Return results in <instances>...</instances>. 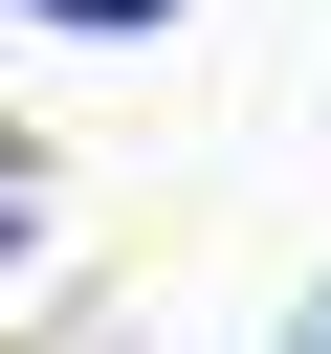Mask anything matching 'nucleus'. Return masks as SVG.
<instances>
[{
	"label": "nucleus",
	"mask_w": 331,
	"mask_h": 354,
	"mask_svg": "<svg viewBox=\"0 0 331 354\" xmlns=\"http://www.w3.org/2000/svg\"><path fill=\"white\" fill-rule=\"evenodd\" d=\"M22 243H44V155L0 133V266H22Z\"/></svg>",
	"instance_id": "obj_1"
},
{
	"label": "nucleus",
	"mask_w": 331,
	"mask_h": 354,
	"mask_svg": "<svg viewBox=\"0 0 331 354\" xmlns=\"http://www.w3.org/2000/svg\"><path fill=\"white\" fill-rule=\"evenodd\" d=\"M22 22H88V44H154L177 0H22Z\"/></svg>",
	"instance_id": "obj_2"
},
{
	"label": "nucleus",
	"mask_w": 331,
	"mask_h": 354,
	"mask_svg": "<svg viewBox=\"0 0 331 354\" xmlns=\"http://www.w3.org/2000/svg\"><path fill=\"white\" fill-rule=\"evenodd\" d=\"M287 354H331V310H309V332H287Z\"/></svg>",
	"instance_id": "obj_3"
}]
</instances>
